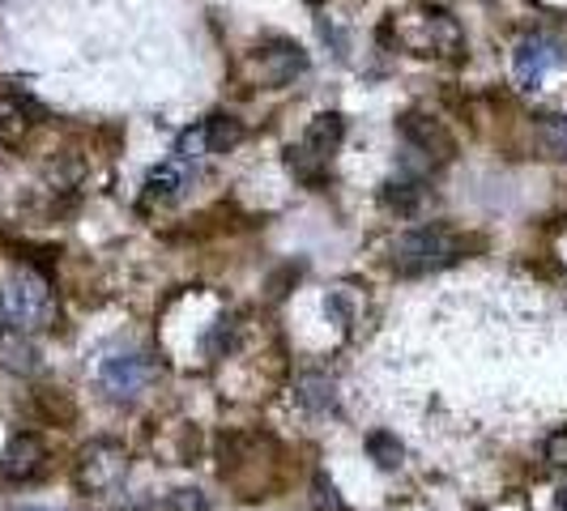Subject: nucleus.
Segmentation results:
<instances>
[{"label":"nucleus","instance_id":"f03ea898","mask_svg":"<svg viewBox=\"0 0 567 511\" xmlns=\"http://www.w3.org/2000/svg\"><path fill=\"white\" fill-rule=\"evenodd\" d=\"M341 137H346V119H341L338 112H320L312 124H308L303 142L286 149V167H290V175H295L299 184H308V188H320V184L329 179L333 158H338Z\"/></svg>","mask_w":567,"mask_h":511},{"label":"nucleus","instance_id":"1a4fd4ad","mask_svg":"<svg viewBox=\"0 0 567 511\" xmlns=\"http://www.w3.org/2000/svg\"><path fill=\"white\" fill-rule=\"evenodd\" d=\"M43 107L30 98L27 90L0 82V145H22L43 124Z\"/></svg>","mask_w":567,"mask_h":511},{"label":"nucleus","instance_id":"2eb2a0df","mask_svg":"<svg viewBox=\"0 0 567 511\" xmlns=\"http://www.w3.org/2000/svg\"><path fill=\"white\" fill-rule=\"evenodd\" d=\"M534 137L546 149V158H567V115H538Z\"/></svg>","mask_w":567,"mask_h":511},{"label":"nucleus","instance_id":"412c9836","mask_svg":"<svg viewBox=\"0 0 567 511\" xmlns=\"http://www.w3.org/2000/svg\"><path fill=\"white\" fill-rule=\"evenodd\" d=\"M559 511H567V486L559 490Z\"/></svg>","mask_w":567,"mask_h":511},{"label":"nucleus","instance_id":"f3484780","mask_svg":"<svg viewBox=\"0 0 567 511\" xmlns=\"http://www.w3.org/2000/svg\"><path fill=\"white\" fill-rule=\"evenodd\" d=\"M368 456L380 465V469H398L405 448H401V439L393 430H371L368 435Z\"/></svg>","mask_w":567,"mask_h":511},{"label":"nucleus","instance_id":"4468645a","mask_svg":"<svg viewBox=\"0 0 567 511\" xmlns=\"http://www.w3.org/2000/svg\"><path fill=\"white\" fill-rule=\"evenodd\" d=\"M200 133H205V149L209 154H230L235 145L244 142V124L235 115H223V112L200 119Z\"/></svg>","mask_w":567,"mask_h":511},{"label":"nucleus","instance_id":"9b49d317","mask_svg":"<svg viewBox=\"0 0 567 511\" xmlns=\"http://www.w3.org/2000/svg\"><path fill=\"white\" fill-rule=\"evenodd\" d=\"M43 460H48V452L34 435H13L9 448L0 452V478L4 482H34L43 473Z\"/></svg>","mask_w":567,"mask_h":511},{"label":"nucleus","instance_id":"f8f14e48","mask_svg":"<svg viewBox=\"0 0 567 511\" xmlns=\"http://www.w3.org/2000/svg\"><path fill=\"white\" fill-rule=\"evenodd\" d=\"M184 184H188V170L184 163H158V167L145 175V192H142V209H154V205H171V200L184 197Z\"/></svg>","mask_w":567,"mask_h":511},{"label":"nucleus","instance_id":"7ed1b4c3","mask_svg":"<svg viewBox=\"0 0 567 511\" xmlns=\"http://www.w3.org/2000/svg\"><path fill=\"white\" fill-rule=\"evenodd\" d=\"M0 315L4 324L22 328V333H34V328H48L56 320V299H52V285L43 273L34 269H22L13 273L4 290H0Z\"/></svg>","mask_w":567,"mask_h":511},{"label":"nucleus","instance_id":"9d476101","mask_svg":"<svg viewBox=\"0 0 567 511\" xmlns=\"http://www.w3.org/2000/svg\"><path fill=\"white\" fill-rule=\"evenodd\" d=\"M150 358L145 354H112L99 367V384L112 400H137L150 384Z\"/></svg>","mask_w":567,"mask_h":511},{"label":"nucleus","instance_id":"39448f33","mask_svg":"<svg viewBox=\"0 0 567 511\" xmlns=\"http://www.w3.org/2000/svg\"><path fill=\"white\" fill-rule=\"evenodd\" d=\"M124 473H128V448L120 439H90L73 465V482L90 499L112 494L115 486L124 482Z\"/></svg>","mask_w":567,"mask_h":511},{"label":"nucleus","instance_id":"aec40b11","mask_svg":"<svg viewBox=\"0 0 567 511\" xmlns=\"http://www.w3.org/2000/svg\"><path fill=\"white\" fill-rule=\"evenodd\" d=\"M324 307L338 315V324H354V312H350V303H346V294H341V290L329 294V303H324Z\"/></svg>","mask_w":567,"mask_h":511},{"label":"nucleus","instance_id":"0eeeda50","mask_svg":"<svg viewBox=\"0 0 567 511\" xmlns=\"http://www.w3.org/2000/svg\"><path fill=\"white\" fill-rule=\"evenodd\" d=\"M401 39L414 52H440V56H453V52H461V43H465L461 27H456L444 9H414V13H405Z\"/></svg>","mask_w":567,"mask_h":511},{"label":"nucleus","instance_id":"f257e3e1","mask_svg":"<svg viewBox=\"0 0 567 511\" xmlns=\"http://www.w3.org/2000/svg\"><path fill=\"white\" fill-rule=\"evenodd\" d=\"M474 248L470 234L449 227H419V230H405L401 239H393L389 248V269L398 278H426V273H440L456 264L461 255Z\"/></svg>","mask_w":567,"mask_h":511},{"label":"nucleus","instance_id":"ddd939ff","mask_svg":"<svg viewBox=\"0 0 567 511\" xmlns=\"http://www.w3.org/2000/svg\"><path fill=\"white\" fill-rule=\"evenodd\" d=\"M423 179H393V184H384L380 188V205L389 209V213H401V218H410V213H419V205H423Z\"/></svg>","mask_w":567,"mask_h":511},{"label":"nucleus","instance_id":"6e6552de","mask_svg":"<svg viewBox=\"0 0 567 511\" xmlns=\"http://www.w3.org/2000/svg\"><path fill=\"white\" fill-rule=\"evenodd\" d=\"M564 64H567V48L559 39H550V34H525L512 48V77H516V85H525V90L542 85V77L550 69H564Z\"/></svg>","mask_w":567,"mask_h":511},{"label":"nucleus","instance_id":"423d86ee","mask_svg":"<svg viewBox=\"0 0 567 511\" xmlns=\"http://www.w3.org/2000/svg\"><path fill=\"white\" fill-rule=\"evenodd\" d=\"M248 69H252L256 85L265 90H282L295 77L308 73V52L295 39H265L248 52Z\"/></svg>","mask_w":567,"mask_h":511},{"label":"nucleus","instance_id":"6ab92c4d","mask_svg":"<svg viewBox=\"0 0 567 511\" xmlns=\"http://www.w3.org/2000/svg\"><path fill=\"white\" fill-rule=\"evenodd\" d=\"M171 511H209V499L200 490H175L171 494Z\"/></svg>","mask_w":567,"mask_h":511},{"label":"nucleus","instance_id":"dca6fc26","mask_svg":"<svg viewBox=\"0 0 567 511\" xmlns=\"http://www.w3.org/2000/svg\"><path fill=\"white\" fill-rule=\"evenodd\" d=\"M295 397H299V405H308L312 414H329V409L338 405V397H333V384H329L324 375H303Z\"/></svg>","mask_w":567,"mask_h":511},{"label":"nucleus","instance_id":"20e7f679","mask_svg":"<svg viewBox=\"0 0 567 511\" xmlns=\"http://www.w3.org/2000/svg\"><path fill=\"white\" fill-rule=\"evenodd\" d=\"M398 128H401V142H405V175H410V179H419V170H435V167H444V163H453L456 142L440 119L410 112V115H401Z\"/></svg>","mask_w":567,"mask_h":511},{"label":"nucleus","instance_id":"a211bd4d","mask_svg":"<svg viewBox=\"0 0 567 511\" xmlns=\"http://www.w3.org/2000/svg\"><path fill=\"white\" fill-rule=\"evenodd\" d=\"M542 456H546V465L567 469V426H564V430H555V435L542 444Z\"/></svg>","mask_w":567,"mask_h":511}]
</instances>
